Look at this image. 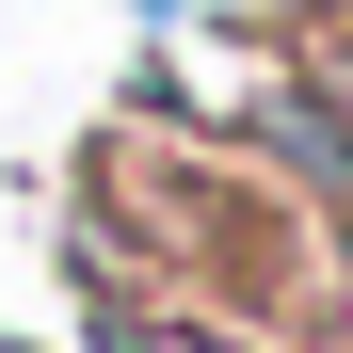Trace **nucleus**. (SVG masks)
Listing matches in <instances>:
<instances>
[{"label": "nucleus", "instance_id": "obj_1", "mask_svg": "<svg viewBox=\"0 0 353 353\" xmlns=\"http://www.w3.org/2000/svg\"><path fill=\"white\" fill-rule=\"evenodd\" d=\"M145 353H257V337H225V321H145Z\"/></svg>", "mask_w": 353, "mask_h": 353}]
</instances>
